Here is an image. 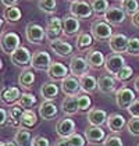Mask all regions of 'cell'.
<instances>
[{
    "label": "cell",
    "instance_id": "cell-1",
    "mask_svg": "<svg viewBox=\"0 0 139 146\" xmlns=\"http://www.w3.org/2000/svg\"><path fill=\"white\" fill-rule=\"evenodd\" d=\"M91 34L95 38V40L106 42L110 40L113 36V28L110 24H107L104 20H96L91 25Z\"/></svg>",
    "mask_w": 139,
    "mask_h": 146
},
{
    "label": "cell",
    "instance_id": "cell-2",
    "mask_svg": "<svg viewBox=\"0 0 139 146\" xmlns=\"http://www.w3.org/2000/svg\"><path fill=\"white\" fill-rule=\"evenodd\" d=\"M25 38L32 45H42L46 39V28L38 23H28L25 27Z\"/></svg>",
    "mask_w": 139,
    "mask_h": 146
},
{
    "label": "cell",
    "instance_id": "cell-3",
    "mask_svg": "<svg viewBox=\"0 0 139 146\" xmlns=\"http://www.w3.org/2000/svg\"><path fill=\"white\" fill-rule=\"evenodd\" d=\"M70 14L78 20H86L93 15V10L91 3L83 0H72L70 4Z\"/></svg>",
    "mask_w": 139,
    "mask_h": 146
},
{
    "label": "cell",
    "instance_id": "cell-4",
    "mask_svg": "<svg viewBox=\"0 0 139 146\" xmlns=\"http://www.w3.org/2000/svg\"><path fill=\"white\" fill-rule=\"evenodd\" d=\"M21 40H20V35L15 34V32H6V34L1 35V50L3 53L6 54H10L11 56L13 53L21 47Z\"/></svg>",
    "mask_w": 139,
    "mask_h": 146
},
{
    "label": "cell",
    "instance_id": "cell-5",
    "mask_svg": "<svg viewBox=\"0 0 139 146\" xmlns=\"http://www.w3.org/2000/svg\"><path fill=\"white\" fill-rule=\"evenodd\" d=\"M127 14L122 10V7L118 6H110V9L103 14V20L111 27H120L125 21Z\"/></svg>",
    "mask_w": 139,
    "mask_h": 146
},
{
    "label": "cell",
    "instance_id": "cell-6",
    "mask_svg": "<svg viewBox=\"0 0 139 146\" xmlns=\"http://www.w3.org/2000/svg\"><path fill=\"white\" fill-rule=\"evenodd\" d=\"M135 100H136L135 92L132 89H129V88H127V86H122V88H120L116 92V104L118 106V109L128 110Z\"/></svg>",
    "mask_w": 139,
    "mask_h": 146
},
{
    "label": "cell",
    "instance_id": "cell-7",
    "mask_svg": "<svg viewBox=\"0 0 139 146\" xmlns=\"http://www.w3.org/2000/svg\"><path fill=\"white\" fill-rule=\"evenodd\" d=\"M52 57L45 50H36L32 54V61H31V67L38 71H47L52 66Z\"/></svg>",
    "mask_w": 139,
    "mask_h": 146
},
{
    "label": "cell",
    "instance_id": "cell-8",
    "mask_svg": "<svg viewBox=\"0 0 139 146\" xmlns=\"http://www.w3.org/2000/svg\"><path fill=\"white\" fill-rule=\"evenodd\" d=\"M89 64L86 61V58H83L81 56H72L70 60V72L71 75L74 77H83V75H88V71H89Z\"/></svg>",
    "mask_w": 139,
    "mask_h": 146
},
{
    "label": "cell",
    "instance_id": "cell-9",
    "mask_svg": "<svg viewBox=\"0 0 139 146\" xmlns=\"http://www.w3.org/2000/svg\"><path fill=\"white\" fill-rule=\"evenodd\" d=\"M63 36V18H58V17H52L47 20V25H46V38L53 42V40H57Z\"/></svg>",
    "mask_w": 139,
    "mask_h": 146
},
{
    "label": "cell",
    "instance_id": "cell-10",
    "mask_svg": "<svg viewBox=\"0 0 139 146\" xmlns=\"http://www.w3.org/2000/svg\"><path fill=\"white\" fill-rule=\"evenodd\" d=\"M124 66H125V58L121 56V54L113 53V54H110V56L106 57L104 70L107 71L109 75H117Z\"/></svg>",
    "mask_w": 139,
    "mask_h": 146
},
{
    "label": "cell",
    "instance_id": "cell-11",
    "mask_svg": "<svg viewBox=\"0 0 139 146\" xmlns=\"http://www.w3.org/2000/svg\"><path fill=\"white\" fill-rule=\"evenodd\" d=\"M60 89L66 96H78L79 92H82L79 79L77 77H74V75H68L66 79H63L61 85H60Z\"/></svg>",
    "mask_w": 139,
    "mask_h": 146
},
{
    "label": "cell",
    "instance_id": "cell-12",
    "mask_svg": "<svg viewBox=\"0 0 139 146\" xmlns=\"http://www.w3.org/2000/svg\"><path fill=\"white\" fill-rule=\"evenodd\" d=\"M10 60L15 67H26L32 61V54L25 46H21L10 56Z\"/></svg>",
    "mask_w": 139,
    "mask_h": 146
},
{
    "label": "cell",
    "instance_id": "cell-13",
    "mask_svg": "<svg viewBox=\"0 0 139 146\" xmlns=\"http://www.w3.org/2000/svg\"><path fill=\"white\" fill-rule=\"evenodd\" d=\"M81 29V23L78 18L70 15H64L63 17V35L67 38H72L77 34H79Z\"/></svg>",
    "mask_w": 139,
    "mask_h": 146
},
{
    "label": "cell",
    "instance_id": "cell-14",
    "mask_svg": "<svg viewBox=\"0 0 139 146\" xmlns=\"http://www.w3.org/2000/svg\"><path fill=\"white\" fill-rule=\"evenodd\" d=\"M47 77L52 79V81H63L68 77L70 72V67H67L66 64L60 63V61H53L50 68L46 71Z\"/></svg>",
    "mask_w": 139,
    "mask_h": 146
},
{
    "label": "cell",
    "instance_id": "cell-15",
    "mask_svg": "<svg viewBox=\"0 0 139 146\" xmlns=\"http://www.w3.org/2000/svg\"><path fill=\"white\" fill-rule=\"evenodd\" d=\"M128 42H129V38L125 34H114L111 36V39L109 40V47L113 53L121 54V53L127 52Z\"/></svg>",
    "mask_w": 139,
    "mask_h": 146
},
{
    "label": "cell",
    "instance_id": "cell-16",
    "mask_svg": "<svg viewBox=\"0 0 139 146\" xmlns=\"http://www.w3.org/2000/svg\"><path fill=\"white\" fill-rule=\"evenodd\" d=\"M85 139H86V142L88 143H91V145H96V143H103L104 139L107 138L106 136V131H104L102 127H88L86 129H85Z\"/></svg>",
    "mask_w": 139,
    "mask_h": 146
},
{
    "label": "cell",
    "instance_id": "cell-17",
    "mask_svg": "<svg viewBox=\"0 0 139 146\" xmlns=\"http://www.w3.org/2000/svg\"><path fill=\"white\" fill-rule=\"evenodd\" d=\"M75 123L72 118L64 117L61 120H58L56 124V132L60 138H70L71 135L75 134Z\"/></svg>",
    "mask_w": 139,
    "mask_h": 146
},
{
    "label": "cell",
    "instance_id": "cell-18",
    "mask_svg": "<svg viewBox=\"0 0 139 146\" xmlns=\"http://www.w3.org/2000/svg\"><path fill=\"white\" fill-rule=\"evenodd\" d=\"M127 123L128 121L124 118V115H121L118 113H113V114L109 115L106 125H107L109 131H111L113 134H118L124 127H127Z\"/></svg>",
    "mask_w": 139,
    "mask_h": 146
},
{
    "label": "cell",
    "instance_id": "cell-19",
    "mask_svg": "<svg viewBox=\"0 0 139 146\" xmlns=\"http://www.w3.org/2000/svg\"><path fill=\"white\" fill-rule=\"evenodd\" d=\"M86 117H88V123L93 127H102L103 124H107V118H109L107 113L103 109H97V107L91 109Z\"/></svg>",
    "mask_w": 139,
    "mask_h": 146
},
{
    "label": "cell",
    "instance_id": "cell-20",
    "mask_svg": "<svg viewBox=\"0 0 139 146\" xmlns=\"http://www.w3.org/2000/svg\"><path fill=\"white\" fill-rule=\"evenodd\" d=\"M60 90L61 89L58 88L53 81H49V82L42 84V86H40V96H42V99H43V100L53 102L58 96Z\"/></svg>",
    "mask_w": 139,
    "mask_h": 146
},
{
    "label": "cell",
    "instance_id": "cell-21",
    "mask_svg": "<svg viewBox=\"0 0 139 146\" xmlns=\"http://www.w3.org/2000/svg\"><path fill=\"white\" fill-rule=\"evenodd\" d=\"M50 49L53 50V53H56L60 57H67L74 52V46L68 42H64L63 39H57V40L50 42Z\"/></svg>",
    "mask_w": 139,
    "mask_h": 146
},
{
    "label": "cell",
    "instance_id": "cell-22",
    "mask_svg": "<svg viewBox=\"0 0 139 146\" xmlns=\"http://www.w3.org/2000/svg\"><path fill=\"white\" fill-rule=\"evenodd\" d=\"M58 114V109L57 106L53 103V102H46L43 100L40 103V106H39V115L42 117V120H53V118H56Z\"/></svg>",
    "mask_w": 139,
    "mask_h": 146
},
{
    "label": "cell",
    "instance_id": "cell-23",
    "mask_svg": "<svg viewBox=\"0 0 139 146\" xmlns=\"http://www.w3.org/2000/svg\"><path fill=\"white\" fill-rule=\"evenodd\" d=\"M86 61L92 70H100L106 64V56L100 50H91L86 54Z\"/></svg>",
    "mask_w": 139,
    "mask_h": 146
},
{
    "label": "cell",
    "instance_id": "cell-24",
    "mask_svg": "<svg viewBox=\"0 0 139 146\" xmlns=\"http://www.w3.org/2000/svg\"><path fill=\"white\" fill-rule=\"evenodd\" d=\"M93 43H95V38L92 36V34L79 32L77 36V40H75V47L78 52H86L92 47Z\"/></svg>",
    "mask_w": 139,
    "mask_h": 146
},
{
    "label": "cell",
    "instance_id": "cell-25",
    "mask_svg": "<svg viewBox=\"0 0 139 146\" xmlns=\"http://www.w3.org/2000/svg\"><path fill=\"white\" fill-rule=\"evenodd\" d=\"M97 89L103 95L113 93L116 90V79L111 75H102L97 79Z\"/></svg>",
    "mask_w": 139,
    "mask_h": 146
},
{
    "label": "cell",
    "instance_id": "cell-26",
    "mask_svg": "<svg viewBox=\"0 0 139 146\" xmlns=\"http://www.w3.org/2000/svg\"><path fill=\"white\" fill-rule=\"evenodd\" d=\"M21 95L23 93L20 92V89L17 86H9V88L3 89V92H1V102L4 104H14L15 102L20 100Z\"/></svg>",
    "mask_w": 139,
    "mask_h": 146
},
{
    "label": "cell",
    "instance_id": "cell-27",
    "mask_svg": "<svg viewBox=\"0 0 139 146\" xmlns=\"http://www.w3.org/2000/svg\"><path fill=\"white\" fill-rule=\"evenodd\" d=\"M61 111L64 113L66 115H68V117L79 113L77 96H67L64 100L61 102Z\"/></svg>",
    "mask_w": 139,
    "mask_h": 146
},
{
    "label": "cell",
    "instance_id": "cell-28",
    "mask_svg": "<svg viewBox=\"0 0 139 146\" xmlns=\"http://www.w3.org/2000/svg\"><path fill=\"white\" fill-rule=\"evenodd\" d=\"M79 84H81V90L82 93H93L97 89V79L92 77V75H83L79 78Z\"/></svg>",
    "mask_w": 139,
    "mask_h": 146
},
{
    "label": "cell",
    "instance_id": "cell-29",
    "mask_svg": "<svg viewBox=\"0 0 139 146\" xmlns=\"http://www.w3.org/2000/svg\"><path fill=\"white\" fill-rule=\"evenodd\" d=\"M14 142L18 146H31L32 138H31V132L26 128H18L17 132L14 134Z\"/></svg>",
    "mask_w": 139,
    "mask_h": 146
},
{
    "label": "cell",
    "instance_id": "cell-30",
    "mask_svg": "<svg viewBox=\"0 0 139 146\" xmlns=\"http://www.w3.org/2000/svg\"><path fill=\"white\" fill-rule=\"evenodd\" d=\"M23 17V13L21 10L17 7V6H13V7H6L4 11H3V18L10 24H15L18 23Z\"/></svg>",
    "mask_w": 139,
    "mask_h": 146
},
{
    "label": "cell",
    "instance_id": "cell-31",
    "mask_svg": "<svg viewBox=\"0 0 139 146\" xmlns=\"http://www.w3.org/2000/svg\"><path fill=\"white\" fill-rule=\"evenodd\" d=\"M18 84L24 89H31L35 84V74L31 70H24L18 77Z\"/></svg>",
    "mask_w": 139,
    "mask_h": 146
},
{
    "label": "cell",
    "instance_id": "cell-32",
    "mask_svg": "<svg viewBox=\"0 0 139 146\" xmlns=\"http://www.w3.org/2000/svg\"><path fill=\"white\" fill-rule=\"evenodd\" d=\"M17 104H18V106H21L24 110H32V107L38 104V99L35 98L32 93L25 92V93H23V95H21L20 100L17 102Z\"/></svg>",
    "mask_w": 139,
    "mask_h": 146
},
{
    "label": "cell",
    "instance_id": "cell-33",
    "mask_svg": "<svg viewBox=\"0 0 139 146\" xmlns=\"http://www.w3.org/2000/svg\"><path fill=\"white\" fill-rule=\"evenodd\" d=\"M38 123V115L34 110H25L21 117V127L23 128H32Z\"/></svg>",
    "mask_w": 139,
    "mask_h": 146
},
{
    "label": "cell",
    "instance_id": "cell-34",
    "mask_svg": "<svg viewBox=\"0 0 139 146\" xmlns=\"http://www.w3.org/2000/svg\"><path fill=\"white\" fill-rule=\"evenodd\" d=\"M24 111H25V110H24L21 106H18V104H17V106H13L11 109L9 110L13 127H18V128H21V117H23Z\"/></svg>",
    "mask_w": 139,
    "mask_h": 146
},
{
    "label": "cell",
    "instance_id": "cell-35",
    "mask_svg": "<svg viewBox=\"0 0 139 146\" xmlns=\"http://www.w3.org/2000/svg\"><path fill=\"white\" fill-rule=\"evenodd\" d=\"M78 100V107H79V113H89L91 107H92V99L88 93H81L77 96Z\"/></svg>",
    "mask_w": 139,
    "mask_h": 146
},
{
    "label": "cell",
    "instance_id": "cell-36",
    "mask_svg": "<svg viewBox=\"0 0 139 146\" xmlns=\"http://www.w3.org/2000/svg\"><path fill=\"white\" fill-rule=\"evenodd\" d=\"M38 7L45 14H53L57 10V0H38Z\"/></svg>",
    "mask_w": 139,
    "mask_h": 146
},
{
    "label": "cell",
    "instance_id": "cell-37",
    "mask_svg": "<svg viewBox=\"0 0 139 146\" xmlns=\"http://www.w3.org/2000/svg\"><path fill=\"white\" fill-rule=\"evenodd\" d=\"M121 7L127 15H135L139 11V1L138 0H124L121 1Z\"/></svg>",
    "mask_w": 139,
    "mask_h": 146
},
{
    "label": "cell",
    "instance_id": "cell-38",
    "mask_svg": "<svg viewBox=\"0 0 139 146\" xmlns=\"http://www.w3.org/2000/svg\"><path fill=\"white\" fill-rule=\"evenodd\" d=\"M91 6H92L93 14H96V15H103L104 13L110 9L107 0H92Z\"/></svg>",
    "mask_w": 139,
    "mask_h": 146
},
{
    "label": "cell",
    "instance_id": "cell-39",
    "mask_svg": "<svg viewBox=\"0 0 139 146\" xmlns=\"http://www.w3.org/2000/svg\"><path fill=\"white\" fill-rule=\"evenodd\" d=\"M134 75V70L129 67V66H124V67L121 68V71L118 72L116 75V79L117 81H120V82H127V81H129L131 79V77Z\"/></svg>",
    "mask_w": 139,
    "mask_h": 146
},
{
    "label": "cell",
    "instance_id": "cell-40",
    "mask_svg": "<svg viewBox=\"0 0 139 146\" xmlns=\"http://www.w3.org/2000/svg\"><path fill=\"white\" fill-rule=\"evenodd\" d=\"M125 53L129 56H139V38H129Z\"/></svg>",
    "mask_w": 139,
    "mask_h": 146
},
{
    "label": "cell",
    "instance_id": "cell-41",
    "mask_svg": "<svg viewBox=\"0 0 139 146\" xmlns=\"http://www.w3.org/2000/svg\"><path fill=\"white\" fill-rule=\"evenodd\" d=\"M127 129L132 136H139V118H132L128 120L127 123Z\"/></svg>",
    "mask_w": 139,
    "mask_h": 146
},
{
    "label": "cell",
    "instance_id": "cell-42",
    "mask_svg": "<svg viewBox=\"0 0 139 146\" xmlns=\"http://www.w3.org/2000/svg\"><path fill=\"white\" fill-rule=\"evenodd\" d=\"M102 146H124L122 139L117 135H110L104 139V142L102 143Z\"/></svg>",
    "mask_w": 139,
    "mask_h": 146
},
{
    "label": "cell",
    "instance_id": "cell-43",
    "mask_svg": "<svg viewBox=\"0 0 139 146\" xmlns=\"http://www.w3.org/2000/svg\"><path fill=\"white\" fill-rule=\"evenodd\" d=\"M68 139H70V143H71V146H85V143H86L85 136L77 134V132H75L74 135H71Z\"/></svg>",
    "mask_w": 139,
    "mask_h": 146
},
{
    "label": "cell",
    "instance_id": "cell-44",
    "mask_svg": "<svg viewBox=\"0 0 139 146\" xmlns=\"http://www.w3.org/2000/svg\"><path fill=\"white\" fill-rule=\"evenodd\" d=\"M31 146H50V141L47 139L46 136L36 135V136H34V138H32Z\"/></svg>",
    "mask_w": 139,
    "mask_h": 146
},
{
    "label": "cell",
    "instance_id": "cell-45",
    "mask_svg": "<svg viewBox=\"0 0 139 146\" xmlns=\"http://www.w3.org/2000/svg\"><path fill=\"white\" fill-rule=\"evenodd\" d=\"M128 113L132 118H139V100H135L131 104V107L128 109Z\"/></svg>",
    "mask_w": 139,
    "mask_h": 146
},
{
    "label": "cell",
    "instance_id": "cell-46",
    "mask_svg": "<svg viewBox=\"0 0 139 146\" xmlns=\"http://www.w3.org/2000/svg\"><path fill=\"white\" fill-rule=\"evenodd\" d=\"M0 113H1V121H0V124H1V128H4L7 124H11L10 113L7 111L6 109H1V110H0Z\"/></svg>",
    "mask_w": 139,
    "mask_h": 146
},
{
    "label": "cell",
    "instance_id": "cell-47",
    "mask_svg": "<svg viewBox=\"0 0 139 146\" xmlns=\"http://www.w3.org/2000/svg\"><path fill=\"white\" fill-rule=\"evenodd\" d=\"M53 146H71V143H70L68 138H60L58 141L54 142V145Z\"/></svg>",
    "mask_w": 139,
    "mask_h": 146
},
{
    "label": "cell",
    "instance_id": "cell-48",
    "mask_svg": "<svg viewBox=\"0 0 139 146\" xmlns=\"http://www.w3.org/2000/svg\"><path fill=\"white\" fill-rule=\"evenodd\" d=\"M18 1H20V0H1V3H3L4 7H13V6H17Z\"/></svg>",
    "mask_w": 139,
    "mask_h": 146
},
{
    "label": "cell",
    "instance_id": "cell-49",
    "mask_svg": "<svg viewBox=\"0 0 139 146\" xmlns=\"http://www.w3.org/2000/svg\"><path fill=\"white\" fill-rule=\"evenodd\" d=\"M131 24H132L135 28H139V11L136 13L135 15L131 17Z\"/></svg>",
    "mask_w": 139,
    "mask_h": 146
},
{
    "label": "cell",
    "instance_id": "cell-50",
    "mask_svg": "<svg viewBox=\"0 0 139 146\" xmlns=\"http://www.w3.org/2000/svg\"><path fill=\"white\" fill-rule=\"evenodd\" d=\"M0 146H18V145H17L14 141H3Z\"/></svg>",
    "mask_w": 139,
    "mask_h": 146
},
{
    "label": "cell",
    "instance_id": "cell-51",
    "mask_svg": "<svg viewBox=\"0 0 139 146\" xmlns=\"http://www.w3.org/2000/svg\"><path fill=\"white\" fill-rule=\"evenodd\" d=\"M134 88H135V90H136V92H139V77H136L135 82H134Z\"/></svg>",
    "mask_w": 139,
    "mask_h": 146
},
{
    "label": "cell",
    "instance_id": "cell-52",
    "mask_svg": "<svg viewBox=\"0 0 139 146\" xmlns=\"http://www.w3.org/2000/svg\"><path fill=\"white\" fill-rule=\"evenodd\" d=\"M118 1H124V0H118Z\"/></svg>",
    "mask_w": 139,
    "mask_h": 146
},
{
    "label": "cell",
    "instance_id": "cell-53",
    "mask_svg": "<svg viewBox=\"0 0 139 146\" xmlns=\"http://www.w3.org/2000/svg\"><path fill=\"white\" fill-rule=\"evenodd\" d=\"M136 146H139V143H138V145H136Z\"/></svg>",
    "mask_w": 139,
    "mask_h": 146
}]
</instances>
